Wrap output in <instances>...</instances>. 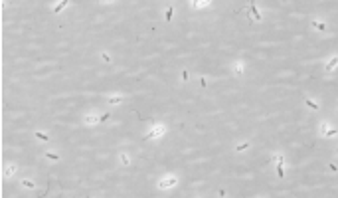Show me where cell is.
I'll return each mask as SVG.
<instances>
[{
	"instance_id": "1",
	"label": "cell",
	"mask_w": 338,
	"mask_h": 198,
	"mask_svg": "<svg viewBox=\"0 0 338 198\" xmlns=\"http://www.w3.org/2000/svg\"><path fill=\"white\" fill-rule=\"evenodd\" d=\"M162 178H164V180H160V182H158V188H162V190H164V188L174 186V184H176V180H178L174 174H166V176H162Z\"/></svg>"
},
{
	"instance_id": "2",
	"label": "cell",
	"mask_w": 338,
	"mask_h": 198,
	"mask_svg": "<svg viewBox=\"0 0 338 198\" xmlns=\"http://www.w3.org/2000/svg\"><path fill=\"white\" fill-rule=\"evenodd\" d=\"M164 133H166V127H164V125H154L146 137H148V139H158V137H162Z\"/></svg>"
},
{
	"instance_id": "3",
	"label": "cell",
	"mask_w": 338,
	"mask_h": 198,
	"mask_svg": "<svg viewBox=\"0 0 338 198\" xmlns=\"http://www.w3.org/2000/svg\"><path fill=\"white\" fill-rule=\"evenodd\" d=\"M97 121H99V117H97V113H95V111H89V113H85V121H83L85 125H95Z\"/></svg>"
},
{
	"instance_id": "4",
	"label": "cell",
	"mask_w": 338,
	"mask_h": 198,
	"mask_svg": "<svg viewBox=\"0 0 338 198\" xmlns=\"http://www.w3.org/2000/svg\"><path fill=\"white\" fill-rule=\"evenodd\" d=\"M273 163H277V166L285 165V157H283V152H275V155H273Z\"/></svg>"
},
{
	"instance_id": "5",
	"label": "cell",
	"mask_w": 338,
	"mask_h": 198,
	"mask_svg": "<svg viewBox=\"0 0 338 198\" xmlns=\"http://www.w3.org/2000/svg\"><path fill=\"white\" fill-rule=\"evenodd\" d=\"M328 129H330V125H328L326 121H322V123H320V131H318L320 137H328Z\"/></svg>"
},
{
	"instance_id": "6",
	"label": "cell",
	"mask_w": 338,
	"mask_h": 198,
	"mask_svg": "<svg viewBox=\"0 0 338 198\" xmlns=\"http://www.w3.org/2000/svg\"><path fill=\"white\" fill-rule=\"evenodd\" d=\"M232 69L237 73V75H241V73H243V64H241V61H235V64H232Z\"/></svg>"
},
{
	"instance_id": "7",
	"label": "cell",
	"mask_w": 338,
	"mask_h": 198,
	"mask_svg": "<svg viewBox=\"0 0 338 198\" xmlns=\"http://www.w3.org/2000/svg\"><path fill=\"white\" fill-rule=\"evenodd\" d=\"M107 101H109L111 105H119L121 101H123V95H111V97L107 99Z\"/></svg>"
},
{
	"instance_id": "8",
	"label": "cell",
	"mask_w": 338,
	"mask_h": 198,
	"mask_svg": "<svg viewBox=\"0 0 338 198\" xmlns=\"http://www.w3.org/2000/svg\"><path fill=\"white\" fill-rule=\"evenodd\" d=\"M190 4H192L194 8H206V6H210V2H206V0H204V2H200V0H194V2H190Z\"/></svg>"
},
{
	"instance_id": "9",
	"label": "cell",
	"mask_w": 338,
	"mask_h": 198,
	"mask_svg": "<svg viewBox=\"0 0 338 198\" xmlns=\"http://www.w3.org/2000/svg\"><path fill=\"white\" fill-rule=\"evenodd\" d=\"M14 172H16V166H14V165H6L4 174H6V176H10V174H14Z\"/></svg>"
},
{
	"instance_id": "10",
	"label": "cell",
	"mask_w": 338,
	"mask_h": 198,
	"mask_svg": "<svg viewBox=\"0 0 338 198\" xmlns=\"http://www.w3.org/2000/svg\"><path fill=\"white\" fill-rule=\"evenodd\" d=\"M22 186H24V188H36L34 180H28V178H24V180H22Z\"/></svg>"
},
{
	"instance_id": "11",
	"label": "cell",
	"mask_w": 338,
	"mask_h": 198,
	"mask_svg": "<svg viewBox=\"0 0 338 198\" xmlns=\"http://www.w3.org/2000/svg\"><path fill=\"white\" fill-rule=\"evenodd\" d=\"M119 160L123 163V165H129V163H131V160H129V155H127V152H121V155H119Z\"/></svg>"
},
{
	"instance_id": "12",
	"label": "cell",
	"mask_w": 338,
	"mask_h": 198,
	"mask_svg": "<svg viewBox=\"0 0 338 198\" xmlns=\"http://www.w3.org/2000/svg\"><path fill=\"white\" fill-rule=\"evenodd\" d=\"M306 103H309V107H312V109H318V103H316V101H312V99H306Z\"/></svg>"
},
{
	"instance_id": "13",
	"label": "cell",
	"mask_w": 338,
	"mask_h": 198,
	"mask_svg": "<svg viewBox=\"0 0 338 198\" xmlns=\"http://www.w3.org/2000/svg\"><path fill=\"white\" fill-rule=\"evenodd\" d=\"M245 149H249V143H247V141H245V143H241V145L237 147V151H239V152H241V151H245Z\"/></svg>"
},
{
	"instance_id": "14",
	"label": "cell",
	"mask_w": 338,
	"mask_h": 198,
	"mask_svg": "<svg viewBox=\"0 0 338 198\" xmlns=\"http://www.w3.org/2000/svg\"><path fill=\"white\" fill-rule=\"evenodd\" d=\"M65 4H67V2H60V4L53 8V10H55V12H60V10H63V6H65Z\"/></svg>"
},
{
	"instance_id": "15",
	"label": "cell",
	"mask_w": 338,
	"mask_h": 198,
	"mask_svg": "<svg viewBox=\"0 0 338 198\" xmlns=\"http://www.w3.org/2000/svg\"><path fill=\"white\" fill-rule=\"evenodd\" d=\"M172 14H174V10L168 8V10H166V20H172Z\"/></svg>"
},
{
	"instance_id": "16",
	"label": "cell",
	"mask_w": 338,
	"mask_h": 198,
	"mask_svg": "<svg viewBox=\"0 0 338 198\" xmlns=\"http://www.w3.org/2000/svg\"><path fill=\"white\" fill-rule=\"evenodd\" d=\"M36 135H38V137H40V139H42V141H47V135H42V133H40V131L36 133Z\"/></svg>"
},
{
	"instance_id": "17",
	"label": "cell",
	"mask_w": 338,
	"mask_h": 198,
	"mask_svg": "<svg viewBox=\"0 0 338 198\" xmlns=\"http://www.w3.org/2000/svg\"><path fill=\"white\" fill-rule=\"evenodd\" d=\"M188 77H190V75H188V72H182V79H184V81H188Z\"/></svg>"
}]
</instances>
